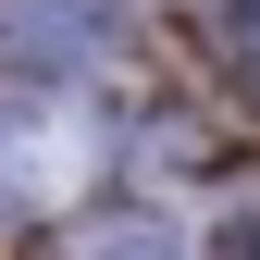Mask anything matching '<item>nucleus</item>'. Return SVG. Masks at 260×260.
I'll list each match as a JSON object with an SVG mask.
<instances>
[{"label":"nucleus","mask_w":260,"mask_h":260,"mask_svg":"<svg viewBox=\"0 0 260 260\" xmlns=\"http://www.w3.org/2000/svg\"><path fill=\"white\" fill-rule=\"evenodd\" d=\"M87 161H100L87 112H62V100H0V211H50V199H75Z\"/></svg>","instance_id":"1"},{"label":"nucleus","mask_w":260,"mask_h":260,"mask_svg":"<svg viewBox=\"0 0 260 260\" xmlns=\"http://www.w3.org/2000/svg\"><path fill=\"white\" fill-rule=\"evenodd\" d=\"M0 50L25 75H87L112 62V0H0Z\"/></svg>","instance_id":"2"},{"label":"nucleus","mask_w":260,"mask_h":260,"mask_svg":"<svg viewBox=\"0 0 260 260\" xmlns=\"http://www.w3.org/2000/svg\"><path fill=\"white\" fill-rule=\"evenodd\" d=\"M75 260H186V236H174V223H149V211H124V223H87Z\"/></svg>","instance_id":"3"},{"label":"nucleus","mask_w":260,"mask_h":260,"mask_svg":"<svg viewBox=\"0 0 260 260\" xmlns=\"http://www.w3.org/2000/svg\"><path fill=\"white\" fill-rule=\"evenodd\" d=\"M236 260H260V211H248V223H236Z\"/></svg>","instance_id":"4"},{"label":"nucleus","mask_w":260,"mask_h":260,"mask_svg":"<svg viewBox=\"0 0 260 260\" xmlns=\"http://www.w3.org/2000/svg\"><path fill=\"white\" fill-rule=\"evenodd\" d=\"M248 25H260V0H248Z\"/></svg>","instance_id":"5"}]
</instances>
